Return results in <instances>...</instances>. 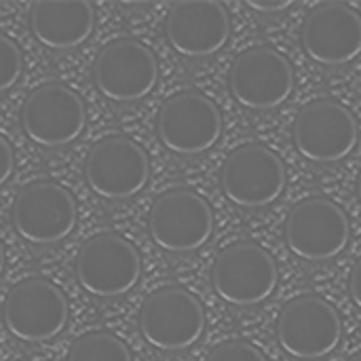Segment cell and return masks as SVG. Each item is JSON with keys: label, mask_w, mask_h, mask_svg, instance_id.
Masks as SVG:
<instances>
[{"label": "cell", "mask_w": 361, "mask_h": 361, "mask_svg": "<svg viewBox=\"0 0 361 361\" xmlns=\"http://www.w3.org/2000/svg\"><path fill=\"white\" fill-rule=\"evenodd\" d=\"M357 197H360V201H361V171H360V178H357Z\"/></svg>", "instance_id": "484cf974"}, {"label": "cell", "mask_w": 361, "mask_h": 361, "mask_svg": "<svg viewBox=\"0 0 361 361\" xmlns=\"http://www.w3.org/2000/svg\"><path fill=\"white\" fill-rule=\"evenodd\" d=\"M300 40L305 53L319 66L351 63L361 55V15L345 2H322L309 11Z\"/></svg>", "instance_id": "2e32d148"}, {"label": "cell", "mask_w": 361, "mask_h": 361, "mask_svg": "<svg viewBox=\"0 0 361 361\" xmlns=\"http://www.w3.org/2000/svg\"><path fill=\"white\" fill-rule=\"evenodd\" d=\"M11 220L23 241L53 245L76 228L78 209L68 188L51 180H36L25 184L15 197Z\"/></svg>", "instance_id": "7a4b0ae2"}, {"label": "cell", "mask_w": 361, "mask_h": 361, "mask_svg": "<svg viewBox=\"0 0 361 361\" xmlns=\"http://www.w3.org/2000/svg\"><path fill=\"white\" fill-rule=\"evenodd\" d=\"M292 4V0H247V6L258 13H281Z\"/></svg>", "instance_id": "603a6c76"}, {"label": "cell", "mask_w": 361, "mask_h": 361, "mask_svg": "<svg viewBox=\"0 0 361 361\" xmlns=\"http://www.w3.org/2000/svg\"><path fill=\"white\" fill-rule=\"evenodd\" d=\"M2 271H4V247L0 243V275H2Z\"/></svg>", "instance_id": "d4e9b609"}, {"label": "cell", "mask_w": 361, "mask_h": 361, "mask_svg": "<svg viewBox=\"0 0 361 361\" xmlns=\"http://www.w3.org/2000/svg\"><path fill=\"white\" fill-rule=\"evenodd\" d=\"M142 275V258L133 243L114 233L91 237L76 258V281L95 298H118L131 292Z\"/></svg>", "instance_id": "8992f818"}, {"label": "cell", "mask_w": 361, "mask_h": 361, "mask_svg": "<svg viewBox=\"0 0 361 361\" xmlns=\"http://www.w3.org/2000/svg\"><path fill=\"white\" fill-rule=\"evenodd\" d=\"M275 258L256 243L224 247L212 269V286L220 300L231 307H256L269 300L277 288Z\"/></svg>", "instance_id": "6da1fadb"}, {"label": "cell", "mask_w": 361, "mask_h": 361, "mask_svg": "<svg viewBox=\"0 0 361 361\" xmlns=\"http://www.w3.org/2000/svg\"><path fill=\"white\" fill-rule=\"evenodd\" d=\"M169 47L184 57L201 59L222 51L231 36L228 11L216 0H182L165 19Z\"/></svg>", "instance_id": "e0dca14e"}, {"label": "cell", "mask_w": 361, "mask_h": 361, "mask_svg": "<svg viewBox=\"0 0 361 361\" xmlns=\"http://www.w3.org/2000/svg\"><path fill=\"white\" fill-rule=\"evenodd\" d=\"M341 338V315L322 296H298L279 313L277 341L294 360H324L338 349Z\"/></svg>", "instance_id": "5b68a950"}, {"label": "cell", "mask_w": 361, "mask_h": 361, "mask_svg": "<svg viewBox=\"0 0 361 361\" xmlns=\"http://www.w3.org/2000/svg\"><path fill=\"white\" fill-rule=\"evenodd\" d=\"M228 87L243 108L273 110L294 93V68L273 47H250L233 61Z\"/></svg>", "instance_id": "9a60e30c"}, {"label": "cell", "mask_w": 361, "mask_h": 361, "mask_svg": "<svg viewBox=\"0 0 361 361\" xmlns=\"http://www.w3.org/2000/svg\"><path fill=\"white\" fill-rule=\"evenodd\" d=\"M66 361H133L129 347L110 332H89L74 341Z\"/></svg>", "instance_id": "d6986e66"}, {"label": "cell", "mask_w": 361, "mask_h": 361, "mask_svg": "<svg viewBox=\"0 0 361 361\" xmlns=\"http://www.w3.org/2000/svg\"><path fill=\"white\" fill-rule=\"evenodd\" d=\"M23 57L13 38L0 32V93L8 91L21 76Z\"/></svg>", "instance_id": "ffe728a7"}, {"label": "cell", "mask_w": 361, "mask_h": 361, "mask_svg": "<svg viewBox=\"0 0 361 361\" xmlns=\"http://www.w3.org/2000/svg\"><path fill=\"white\" fill-rule=\"evenodd\" d=\"M95 27V11L87 0H38L30 8L34 38L51 51H68L87 42Z\"/></svg>", "instance_id": "ac0fdd59"}, {"label": "cell", "mask_w": 361, "mask_h": 361, "mask_svg": "<svg viewBox=\"0 0 361 361\" xmlns=\"http://www.w3.org/2000/svg\"><path fill=\"white\" fill-rule=\"evenodd\" d=\"M349 218L326 197L302 199L286 220L288 250L307 262H326L341 256L349 245Z\"/></svg>", "instance_id": "9c48e42d"}, {"label": "cell", "mask_w": 361, "mask_h": 361, "mask_svg": "<svg viewBox=\"0 0 361 361\" xmlns=\"http://www.w3.org/2000/svg\"><path fill=\"white\" fill-rule=\"evenodd\" d=\"M157 133L161 144L173 154H203L212 150L222 135V114L207 95L182 91L161 106Z\"/></svg>", "instance_id": "8fae6325"}, {"label": "cell", "mask_w": 361, "mask_h": 361, "mask_svg": "<svg viewBox=\"0 0 361 361\" xmlns=\"http://www.w3.org/2000/svg\"><path fill=\"white\" fill-rule=\"evenodd\" d=\"M93 82L110 102H140L150 95L159 82L157 55L140 40L116 38L97 53Z\"/></svg>", "instance_id": "30bf717a"}, {"label": "cell", "mask_w": 361, "mask_h": 361, "mask_svg": "<svg viewBox=\"0 0 361 361\" xmlns=\"http://www.w3.org/2000/svg\"><path fill=\"white\" fill-rule=\"evenodd\" d=\"M349 361H361V351L360 353H355V355H353V357H351Z\"/></svg>", "instance_id": "4316f807"}, {"label": "cell", "mask_w": 361, "mask_h": 361, "mask_svg": "<svg viewBox=\"0 0 361 361\" xmlns=\"http://www.w3.org/2000/svg\"><path fill=\"white\" fill-rule=\"evenodd\" d=\"M85 180L102 199H131L150 180L148 154L131 137L108 135L91 146L85 161Z\"/></svg>", "instance_id": "ba28073f"}, {"label": "cell", "mask_w": 361, "mask_h": 361, "mask_svg": "<svg viewBox=\"0 0 361 361\" xmlns=\"http://www.w3.org/2000/svg\"><path fill=\"white\" fill-rule=\"evenodd\" d=\"M283 161L262 144L235 148L220 173V186L226 199L239 207L260 209L273 205L286 190Z\"/></svg>", "instance_id": "7c38bea8"}, {"label": "cell", "mask_w": 361, "mask_h": 361, "mask_svg": "<svg viewBox=\"0 0 361 361\" xmlns=\"http://www.w3.org/2000/svg\"><path fill=\"white\" fill-rule=\"evenodd\" d=\"M349 294H351V300L361 309V258L355 262V267H353V271H351Z\"/></svg>", "instance_id": "cb8c5ba5"}, {"label": "cell", "mask_w": 361, "mask_h": 361, "mask_svg": "<svg viewBox=\"0 0 361 361\" xmlns=\"http://www.w3.org/2000/svg\"><path fill=\"white\" fill-rule=\"evenodd\" d=\"M148 233L163 252L190 254L209 241L214 233V212L195 190H167L150 209Z\"/></svg>", "instance_id": "52a82bcc"}, {"label": "cell", "mask_w": 361, "mask_h": 361, "mask_svg": "<svg viewBox=\"0 0 361 361\" xmlns=\"http://www.w3.org/2000/svg\"><path fill=\"white\" fill-rule=\"evenodd\" d=\"M13 169H15V152L11 144L6 142V137L0 135V186L8 182V178L13 176Z\"/></svg>", "instance_id": "7402d4cb"}, {"label": "cell", "mask_w": 361, "mask_h": 361, "mask_svg": "<svg viewBox=\"0 0 361 361\" xmlns=\"http://www.w3.org/2000/svg\"><path fill=\"white\" fill-rule=\"evenodd\" d=\"M292 137L296 150L307 161L338 163L355 150L360 127L345 104L319 97L302 106L294 121Z\"/></svg>", "instance_id": "277c9868"}, {"label": "cell", "mask_w": 361, "mask_h": 361, "mask_svg": "<svg viewBox=\"0 0 361 361\" xmlns=\"http://www.w3.org/2000/svg\"><path fill=\"white\" fill-rule=\"evenodd\" d=\"M87 110L82 97L63 82H47L34 89L21 108L25 137L42 148L72 144L85 129Z\"/></svg>", "instance_id": "4fadbf2b"}, {"label": "cell", "mask_w": 361, "mask_h": 361, "mask_svg": "<svg viewBox=\"0 0 361 361\" xmlns=\"http://www.w3.org/2000/svg\"><path fill=\"white\" fill-rule=\"evenodd\" d=\"M68 300L59 288L42 277L19 281L4 300V326L21 343H47L68 324Z\"/></svg>", "instance_id": "5bb4252c"}, {"label": "cell", "mask_w": 361, "mask_h": 361, "mask_svg": "<svg viewBox=\"0 0 361 361\" xmlns=\"http://www.w3.org/2000/svg\"><path fill=\"white\" fill-rule=\"evenodd\" d=\"M205 361H267V357L258 347L245 341H228L218 345Z\"/></svg>", "instance_id": "44dd1931"}, {"label": "cell", "mask_w": 361, "mask_h": 361, "mask_svg": "<svg viewBox=\"0 0 361 361\" xmlns=\"http://www.w3.org/2000/svg\"><path fill=\"white\" fill-rule=\"evenodd\" d=\"M140 332L159 351H184L205 332V311L195 294L167 286L152 292L140 311Z\"/></svg>", "instance_id": "3957f363"}]
</instances>
